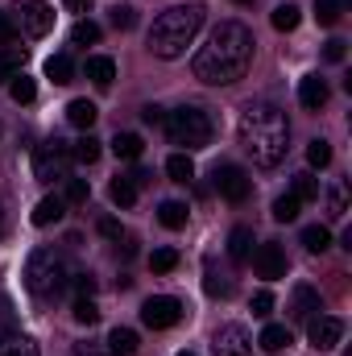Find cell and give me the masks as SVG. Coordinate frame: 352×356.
Wrapping results in <instances>:
<instances>
[{
    "instance_id": "1",
    "label": "cell",
    "mask_w": 352,
    "mask_h": 356,
    "mask_svg": "<svg viewBox=\"0 0 352 356\" xmlns=\"http://www.w3.org/2000/svg\"><path fill=\"white\" fill-rule=\"evenodd\" d=\"M253 29L241 25V21H220L207 42L199 46V54L191 58V71L199 83L207 88H228L237 79H245L249 63H253Z\"/></svg>"
},
{
    "instance_id": "2",
    "label": "cell",
    "mask_w": 352,
    "mask_h": 356,
    "mask_svg": "<svg viewBox=\"0 0 352 356\" xmlns=\"http://www.w3.org/2000/svg\"><path fill=\"white\" fill-rule=\"evenodd\" d=\"M237 137H241V149L253 158V166H278L286 158V141H290V124H286V112L273 108V104H249L237 120Z\"/></svg>"
},
{
    "instance_id": "3",
    "label": "cell",
    "mask_w": 352,
    "mask_h": 356,
    "mask_svg": "<svg viewBox=\"0 0 352 356\" xmlns=\"http://www.w3.org/2000/svg\"><path fill=\"white\" fill-rule=\"evenodd\" d=\"M203 17H207L203 4H175V8H166V13L150 25V54H154V58H166V63H170V58H182L186 46L199 38Z\"/></svg>"
},
{
    "instance_id": "4",
    "label": "cell",
    "mask_w": 352,
    "mask_h": 356,
    "mask_svg": "<svg viewBox=\"0 0 352 356\" xmlns=\"http://www.w3.org/2000/svg\"><path fill=\"white\" fill-rule=\"evenodd\" d=\"M166 137L182 145L186 154H195V149H207L211 145V137H216V124H211V112L207 108H199V104H182L175 112H166Z\"/></svg>"
},
{
    "instance_id": "5",
    "label": "cell",
    "mask_w": 352,
    "mask_h": 356,
    "mask_svg": "<svg viewBox=\"0 0 352 356\" xmlns=\"http://www.w3.org/2000/svg\"><path fill=\"white\" fill-rule=\"evenodd\" d=\"M67 282H71V273H67V261H63L58 249L42 245V249L29 253V261H25V290L33 298H54V294L67 290Z\"/></svg>"
},
{
    "instance_id": "6",
    "label": "cell",
    "mask_w": 352,
    "mask_h": 356,
    "mask_svg": "<svg viewBox=\"0 0 352 356\" xmlns=\"http://www.w3.org/2000/svg\"><path fill=\"white\" fill-rule=\"evenodd\" d=\"M71 162H75L71 145L58 141V137L33 145V178L38 182H63V178H71Z\"/></svg>"
},
{
    "instance_id": "7",
    "label": "cell",
    "mask_w": 352,
    "mask_h": 356,
    "mask_svg": "<svg viewBox=\"0 0 352 356\" xmlns=\"http://www.w3.org/2000/svg\"><path fill=\"white\" fill-rule=\"evenodd\" d=\"M8 17L17 21V33H25V38H46L54 29V8L46 0H17L8 8Z\"/></svg>"
},
{
    "instance_id": "8",
    "label": "cell",
    "mask_w": 352,
    "mask_h": 356,
    "mask_svg": "<svg viewBox=\"0 0 352 356\" xmlns=\"http://www.w3.org/2000/svg\"><path fill=\"white\" fill-rule=\"evenodd\" d=\"M211 186H216L228 203H245V199H249V191H253V178L245 175L237 162H220V166L211 170Z\"/></svg>"
},
{
    "instance_id": "9",
    "label": "cell",
    "mask_w": 352,
    "mask_h": 356,
    "mask_svg": "<svg viewBox=\"0 0 352 356\" xmlns=\"http://www.w3.org/2000/svg\"><path fill=\"white\" fill-rule=\"evenodd\" d=\"M178 319H182V302L170 298V294H154V298H145V302H141V323H145V327H154V332L175 327Z\"/></svg>"
},
{
    "instance_id": "10",
    "label": "cell",
    "mask_w": 352,
    "mask_h": 356,
    "mask_svg": "<svg viewBox=\"0 0 352 356\" xmlns=\"http://www.w3.org/2000/svg\"><path fill=\"white\" fill-rule=\"evenodd\" d=\"M340 340H344V319H336V315H315V319H307V344H311L315 353H332Z\"/></svg>"
},
{
    "instance_id": "11",
    "label": "cell",
    "mask_w": 352,
    "mask_h": 356,
    "mask_svg": "<svg viewBox=\"0 0 352 356\" xmlns=\"http://www.w3.org/2000/svg\"><path fill=\"white\" fill-rule=\"evenodd\" d=\"M211 353L216 356H253V336L241 323H224L211 336Z\"/></svg>"
},
{
    "instance_id": "12",
    "label": "cell",
    "mask_w": 352,
    "mask_h": 356,
    "mask_svg": "<svg viewBox=\"0 0 352 356\" xmlns=\"http://www.w3.org/2000/svg\"><path fill=\"white\" fill-rule=\"evenodd\" d=\"M253 269H257V277H265V282L286 277V253H282V245H273V241L257 245L253 249Z\"/></svg>"
},
{
    "instance_id": "13",
    "label": "cell",
    "mask_w": 352,
    "mask_h": 356,
    "mask_svg": "<svg viewBox=\"0 0 352 356\" xmlns=\"http://www.w3.org/2000/svg\"><path fill=\"white\" fill-rule=\"evenodd\" d=\"M319 311H323L319 290H315V286H294V294H290V319H294V323H307V319H315Z\"/></svg>"
},
{
    "instance_id": "14",
    "label": "cell",
    "mask_w": 352,
    "mask_h": 356,
    "mask_svg": "<svg viewBox=\"0 0 352 356\" xmlns=\"http://www.w3.org/2000/svg\"><path fill=\"white\" fill-rule=\"evenodd\" d=\"M328 95H332V88H328L323 75H307V79H298V104H303L307 112H319V108L328 104Z\"/></svg>"
},
{
    "instance_id": "15",
    "label": "cell",
    "mask_w": 352,
    "mask_h": 356,
    "mask_svg": "<svg viewBox=\"0 0 352 356\" xmlns=\"http://www.w3.org/2000/svg\"><path fill=\"white\" fill-rule=\"evenodd\" d=\"M63 216H67V199H63V195H46V199H38V207H33L29 220H33L38 228H50V224H58Z\"/></svg>"
},
{
    "instance_id": "16",
    "label": "cell",
    "mask_w": 352,
    "mask_h": 356,
    "mask_svg": "<svg viewBox=\"0 0 352 356\" xmlns=\"http://www.w3.org/2000/svg\"><path fill=\"white\" fill-rule=\"evenodd\" d=\"M253 245H257V241H253V228H249V224H237V228L228 232V257H232V261H249V257H253Z\"/></svg>"
},
{
    "instance_id": "17",
    "label": "cell",
    "mask_w": 352,
    "mask_h": 356,
    "mask_svg": "<svg viewBox=\"0 0 352 356\" xmlns=\"http://www.w3.org/2000/svg\"><path fill=\"white\" fill-rule=\"evenodd\" d=\"M83 75H88L95 88H112V79H116V63H112L108 54H91L88 67H83Z\"/></svg>"
},
{
    "instance_id": "18",
    "label": "cell",
    "mask_w": 352,
    "mask_h": 356,
    "mask_svg": "<svg viewBox=\"0 0 352 356\" xmlns=\"http://www.w3.org/2000/svg\"><path fill=\"white\" fill-rule=\"evenodd\" d=\"M25 63H29V50L25 46H4L0 50V83H8L13 75H21Z\"/></svg>"
},
{
    "instance_id": "19",
    "label": "cell",
    "mask_w": 352,
    "mask_h": 356,
    "mask_svg": "<svg viewBox=\"0 0 352 356\" xmlns=\"http://www.w3.org/2000/svg\"><path fill=\"white\" fill-rule=\"evenodd\" d=\"M95 116H99V108H95L91 99H71V104H67V120H71L79 133H91Z\"/></svg>"
},
{
    "instance_id": "20",
    "label": "cell",
    "mask_w": 352,
    "mask_h": 356,
    "mask_svg": "<svg viewBox=\"0 0 352 356\" xmlns=\"http://www.w3.org/2000/svg\"><path fill=\"white\" fill-rule=\"evenodd\" d=\"M137 344H141V340H137L133 327H112V332H108V356H133Z\"/></svg>"
},
{
    "instance_id": "21",
    "label": "cell",
    "mask_w": 352,
    "mask_h": 356,
    "mask_svg": "<svg viewBox=\"0 0 352 356\" xmlns=\"http://www.w3.org/2000/svg\"><path fill=\"white\" fill-rule=\"evenodd\" d=\"M286 344H290V327H282V323H265L257 336V348H265V353H282Z\"/></svg>"
},
{
    "instance_id": "22",
    "label": "cell",
    "mask_w": 352,
    "mask_h": 356,
    "mask_svg": "<svg viewBox=\"0 0 352 356\" xmlns=\"http://www.w3.org/2000/svg\"><path fill=\"white\" fill-rule=\"evenodd\" d=\"M46 79H50V83H71V79H75L71 54H50V58H46Z\"/></svg>"
},
{
    "instance_id": "23",
    "label": "cell",
    "mask_w": 352,
    "mask_h": 356,
    "mask_svg": "<svg viewBox=\"0 0 352 356\" xmlns=\"http://www.w3.org/2000/svg\"><path fill=\"white\" fill-rule=\"evenodd\" d=\"M141 149H145V145H141L137 133H116V137H112V154H116L120 162H137Z\"/></svg>"
},
{
    "instance_id": "24",
    "label": "cell",
    "mask_w": 352,
    "mask_h": 356,
    "mask_svg": "<svg viewBox=\"0 0 352 356\" xmlns=\"http://www.w3.org/2000/svg\"><path fill=\"white\" fill-rule=\"evenodd\" d=\"M186 216H191V211H186V203H178V199H166V203H162V207H158V224H162V228H186Z\"/></svg>"
},
{
    "instance_id": "25",
    "label": "cell",
    "mask_w": 352,
    "mask_h": 356,
    "mask_svg": "<svg viewBox=\"0 0 352 356\" xmlns=\"http://www.w3.org/2000/svg\"><path fill=\"white\" fill-rule=\"evenodd\" d=\"M269 21H273V29H278V33H294V29H298V21H303V13H298V4H290V0H286V4H278V8H273V17H269Z\"/></svg>"
},
{
    "instance_id": "26",
    "label": "cell",
    "mask_w": 352,
    "mask_h": 356,
    "mask_svg": "<svg viewBox=\"0 0 352 356\" xmlns=\"http://www.w3.org/2000/svg\"><path fill=\"white\" fill-rule=\"evenodd\" d=\"M303 245H307V253L332 249V228H328V224H307V228H303Z\"/></svg>"
},
{
    "instance_id": "27",
    "label": "cell",
    "mask_w": 352,
    "mask_h": 356,
    "mask_svg": "<svg viewBox=\"0 0 352 356\" xmlns=\"http://www.w3.org/2000/svg\"><path fill=\"white\" fill-rule=\"evenodd\" d=\"M108 195H112V203H116V207H133V203H137V182H133L129 175L112 178V186H108Z\"/></svg>"
},
{
    "instance_id": "28",
    "label": "cell",
    "mask_w": 352,
    "mask_h": 356,
    "mask_svg": "<svg viewBox=\"0 0 352 356\" xmlns=\"http://www.w3.org/2000/svg\"><path fill=\"white\" fill-rule=\"evenodd\" d=\"M290 195H294L298 203H311V199H319V178L311 175V170L294 175V182H290Z\"/></svg>"
},
{
    "instance_id": "29",
    "label": "cell",
    "mask_w": 352,
    "mask_h": 356,
    "mask_svg": "<svg viewBox=\"0 0 352 356\" xmlns=\"http://www.w3.org/2000/svg\"><path fill=\"white\" fill-rule=\"evenodd\" d=\"M99 154H104V149H99V141H95L91 133H83V137H79V141L71 145V158H75V162H83V166L99 162Z\"/></svg>"
},
{
    "instance_id": "30",
    "label": "cell",
    "mask_w": 352,
    "mask_h": 356,
    "mask_svg": "<svg viewBox=\"0 0 352 356\" xmlns=\"http://www.w3.org/2000/svg\"><path fill=\"white\" fill-rule=\"evenodd\" d=\"M298 207H303V203L286 191V195L273 199V220H278V224H294V220H298Z\"/></svg>"
},
{
    "instance_id": "31",
    "label": "cell",
    "mask_w": 352,
    "mask_h": 356,
    "mask_svg": "<svg viewBox=\"0 0 352 356\" xmlns=\"http://www.w3.org/2000/svg\"><path fill=\"white\" fill-rule=\"evenodd\" d=\"M328 216L332 220L349 216V186L344 182H332V191H328Z\"/></svg>"
},
{
    "instance_id": "32",
    "label": "cell",
    "mask_w": 352,
    "mask_h": 356,
    "mask_svg": "<svg viewBox=\"0 0 352 356\" xmlns=\"http://www.w3.org/2000/svg\"><path fill=\"white\" fill-rule=\"evenodd\" d=\"M8 95L17 99V104H33V95H38V88H33V79L21 71V75H13L8 79Z\"/></svg>"
},
{
    "instance_id": "33",
    "label": "cell",
    "mask_w": 352,
    "mask_h": 356,
    "mask_svg": "<svg viewBox=\"0 0 352 356\" xmlns=\"http://www.w3.org/2000/svg\"><path fill=\"white\" fill-rule=\"evenodd\" d=\"M340 13H344V0H315V21H319V25L332 29V25L340 21Z\"/></svg>"
},
{
    "instance_id": "34",
    "label": "cell",
    "mask_w": 352,
    "mask_h": 356,
    "mask_svg": "<svg viewBox=\"0 0 352 356\" xmlns=\"http://www.w3.org/2000/svg\"><path fill=\"white\" fill-rule=\"evenodd\" d=\"M166 175L175 178V182H191V178H195V162H191V154H175V158L166 162Z\"/></svg>"
},
{
    "instance_id": "35",
    "label": "cell",
    "mask_w": 352,
    "mask_h": 356,
    "mask_svg": "<svg viewBox=\"0 0 352 356\" xmlns=\"http://www.w3.org/2000/svg\"><path fill=\"white\" fill-rule=\"evenodd\" d=\"M71 315H75V323H99V307H95V298L83 294V298H75V307H71Z\"/></svg>"
},
{
    "instance_id": "36",
    "label": "cell",
    "mask_w": 352,
    "mask_h": 356,
    "mask_svg": "<svg viewBox=\"0 0 352 356\" xmlns=\"http://www.w3.org/2000/svg\"><path fill=\"white\" fill-rule=\"evenodd\" d=\"M0 356H38V344L29 336H13V340L0 344Z\"/></svg>"
},
{
    "instance_id": "37",
    "label": "cell",
    "mask_w": 352,
    "mask_h": 356,
    "mask_svg": "<svg viewBox=\"0 0 352 356\" xmlns=\"http://www.w3.org/2000/svg\"><path fill=\"white\" fill-rule=\"evenodd\" d=\"M71 42H75V46H95V42H99V25H95V21H75Z\"/></svg>"
},
{
    "instance_id": "38",
    "label": "cell",
    "mask_w": 352,
    "mask_h": 356,
    "mask_svg": "<svg viewBox=\"0 0 352 356\" xmlns=\"http://www.w3.org/2000/svg\"><path fill=\"white\" fill-rule=\"evenodd\" d=\"M307 162H311L315 170H323V166L332 162V145H328L323 137H319V141H311V145H307Z\"/></svg>"
},
{
    "instance_id": "39",
    "label": "cell",
    "mask_w": 352,
    "mask_h": 356,
    "mask_svg": "<svg viewBox=\"0 0 352 356\" xmlns=\"http://www.w3.org/2000/svg\"><path fill=\"white\" fill-rule=\"evenodd\" d=\"M175 266H178L175 249H154V253H150V269H154V273H170Z\"/></svg>"
},
{
    "instance_id": "40",
    "label": "cell",
    "mask_w": 352,
    "mask_h": 356,
    "mask_svg": "<svg viewBox=\"0 0 352 356\" xmlns=\"http://www.w3.org/2000/svg\"><path fill=\"white\" fill-rule=\"evenodd\" d=\"M63 182H67V203H88L91 195L88 178H63Z\"/></svg>"
},
{
    "instance_id": "41",
    "label": "cell",
    "mask_w": 352,
    "mask_h": 356,
    "mask_svg": "<svg viewBox=\"0 0 352 356\" xmlns=\"http://www.w3.org/2000/svg\"><path fill=\"white\" fill-rule=\"evenodd\" d=\"M249 311H253L257 319H269V311H273V294H269V290H257L253 302H249Z\"/></svg>"
},
{
    "instance_id": "42",
    "label": "cell",
    "mask_w": 352,
    "mask_h": 356,
    "mask_svg": "<svg viewBox=\"0 0 352 356\" xmlns=\"http://www.w3.org/2000/svg\"><path fill=\"white\" fill-rule=\"evenodd\" d=\"M108 21H112L116 29H133V25H137V17H133V8H129V4H116Z\"/></svg>"
},
{
    "instance_id": "43",
    "label": "cell",
    "mask_w": 352,
    "mask_h": 356,
    "mask_svg": "<svg viewBox=\"0 0 352 356\" xmlns=\"http://www.w3.org/2000/svg\"><path fill=\"white\" fill-rule=\"evenodd\" d=\"M71 290H75V298L95 294V277H91V273H71Z\"/></svg>"
},
{
    "instance_id": "44",
    "label": "cell",
    "mask_w": 352,
    "mask_h": 356,
    "mask_svg": "<svg viewBox=\"0 0 352 356\" xmlns=\"http://www.w3.org/2000/svg\"><path fill=\"white\" fill-rule=\"evenodd\" d=\"M21 33H17V21L8 17V13H0V46H13Z\"/></svg>"
},
{
    "instance_id": "45",
    "label": "cell",
    "mask_w": 352,
    "mask_h": 356,
    "mask_svg": "<svg viewBox=\"0 0 352 356\" xmlns=\"http://www.w3.org/2000/svg\"><path fill=\"white\" fill-rule=\"evenodd\" d=\"M344 46H349V42H340V38H332V42L323 46V58H328V63H344V54H349Z\"/></svg>"
},
{
    "instance_id": "46",
    "label": "cell",
    "mask_w": 352,
    "mask_h": 356,
    "mask_svg": "<svg viewBox=\"0 0 352 356\" xmlns=\"http://www.w3.org/2000/svg\"><path fill=\"white\" fill-rule=\"evenodd\" d=\"M141 120H145V124H162V120H166V108H158V104H150V108L141 112Z\"/></svg>"
},
{
    "instance_id": "47",
    "label": "cell",
    "mask_w": 352,
    "mask_h": 356,
    "mask_svg": "<svg viewBox=\"0 0 352 356\" xmlns=\"http://www.w3.org/2000/svg\"><path fill=\"white\" fill-rule=\"evenodd\" d=\"M207 294H228V282H220L216 269H207Z\"/></svg>"
},
{
    "instance_id": "48",
    "label": "cell",
    "mask_w": 352,
    "mask_h": 356,
    "mask_svg": "<svg viewBox=\"0 0 352 356\" xmlns=\"http://www.w3.org/2000/svg\"><path fill=\"white\" fill-rule=\"evenodd\" d=\"M99 232H104L108 241H120V224H116V220H99Z\"/></svg>"
},
{
    "instance_id": "49",
    "label": "cell",
    "mask_w": 352,
    "mask_h": 356,
    "mask_svg": "<svg viewBox=\"0 0 352 356\" xmlns=\"http://www.w3.org/2000/svg\"><path fill=\"white\" fill-rule=\"evenodd\" d=\"M75 356H108V353H104L99 344H88V340H83V344H75Z\"/></svg>"
},
{
    "instance_id": "50",
    "label": "cell",
    "mask_w": 352,
    "mask_h": 356,
    "mask_svg": "<svg viewBox=\"0 0 352 356\" xmlns=\"http://www.w3.org/2000/svg\"><path fill=\"white\" fill-rule=\"evenodd\" d=\"M88 4H91V0H67V8H71V13H88Z\"/></svg>"
},
{
    "instance_id": "51",
    "label": "cell",
    "mask_w": 352,
    "mask_h": 356,
    "mask_svg": "<svg viewBox=\"0 0 352 356\" xmlns=\"http://www.w3.org/2000/svg\"><path fill=\"white\" fill-rule=\"evenodd\" d=\"M237 4H253V0H237Z\"/></svg>"
},
{
    "instance_id": "52",
    "label": "cell",
    "mask_w": 352,
    "mask_h": 356,
    "mask_svg": "<svg viewBox=\"0 0 352 356\" xmlns=\"http://www.w3.org/2000/svg\"><path fill=\"white\" fill-rule=\"evenodd\" d=\"M178 356H195V353H178Z\"/></svg>"
}]
</instances>
